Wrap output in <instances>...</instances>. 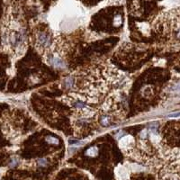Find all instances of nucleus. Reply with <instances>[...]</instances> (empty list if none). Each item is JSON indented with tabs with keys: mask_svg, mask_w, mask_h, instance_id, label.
<instances>
[{
	"mask_svg": "<svg viewBox=\"0 0 180 180\" xmlns=\"http://www.w3.org/2000/svg\"><path fill=\"white\" fill-rule=\"evenodd\" d=\"M3 43L15 55L21 56L26 49L25 34L22 27L17 23H11L6 26L3 34Z\"/></svg>",
	"mask_w": 180,
	"mask_h": 180,
	"instance_id": "obj_1",
	"label": "nucleus"
},
{
	"mask_svg": "<svg viewBox=\"0 0 180 180\" xmlns=\"http://www.w3.org/2000/svg\"><path fill=\"white\" fill-rule=\"evenodd\" d=\"M56 40L52 38L49 33L40 32L35 34V47L39 51L43 52L44 55L52 52V49L55 45Z\"/></svg>",
	"mask_w": 180,
	"mask_h": 180,
	"instance_id": "obj_2",
	"label": "nucleus"
},
{
	"mask_svg": "<svg viewBox=\"0 0 180 180\" xmlns=\"http://www.w3.org/2000/svg\"><path fill=\"white\" fill-rule=\"evenodd\" d=\"M97 152H98V151H97L96 148H90V149H88L87 151L86 154L88 155V156L94 157V156H96L97 154Z\"/></svg>",
	"mask_w": 180,
	"mask_h": 180,
	"instance_id": "obj_3",
	"label": "nucleus"
}]
</instances>
